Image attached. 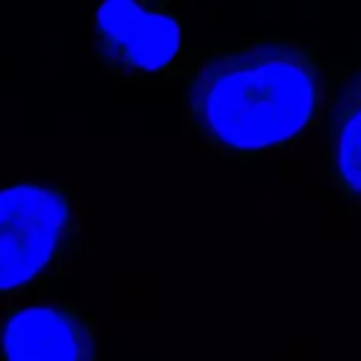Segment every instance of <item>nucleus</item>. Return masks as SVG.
<instances>
[{"instance_id": "1", "label": "nucleus", "mask_w": 361, "mask_h": 361, "mask_svg": "<svg viewBox=\"0 0 361 361\" xmlns=\"http://www.w3.org/2000/svg\"><path fill=\"white\" fill-rule=\"evenodd\" d=\"M329 72L319 50L292 37H252L216 47L186 80V126L226 161L297 149L324 119Z\"/></svg>"}, {"instance_id": "2", "label": "nucleus", "mask_w": 361, "mask_h": 361, "mask_svg": "<svg viewBox=\"0 0 361 361\" xmlns=\"http://www.w3.org/2000/svg\"><path fill=\"white\" fill-rule=\"evenodd\" d=\"M82 247L85 221L70 186L42 178L0 186V297L60 282Z\"/></svg>"}, {"instance_id": "3", "label": "nucleus", "mask_w": 361, "mask_h": 361, "mask_svg": "<svg viewBox=\"0 0 361 361\" xmlns=\"http://www.w3.org/2000/svg\"><path fill=\"white\" fill-rule=\"evenodd\" d=\"M97 62L121 80L164 77L178 65L180 18L161 3L109 0L92 18Z\"/></svg>"}, {"instance_id": "4", "label": "nucleus", "mask_w": 361, "mask_h": 361, "mask_svg": "<svg viewBox=\"0 0 361 361\" xmlns=\"http://www.w3.org/2000/svg\"><path fill=\"white\" fill-rule=\"evenodd\" d=\"M102 329L80 305H16L0 312V361H99Z\"/></svg>"}, {"instance_id": "5", "label": "nucleus", "mask_w": 361, "mask_h": 361, "mask_svg": "<svg viewBox=\"0 0 361 361\" xmlns=\"http://www.w3.org/2000/svg\"><path fill=\"white\" fill-rule=\"evenodd\" d=\"M324 121L329 186L361 213V62L329 75Z\"/></svg>"}]
</instances>
